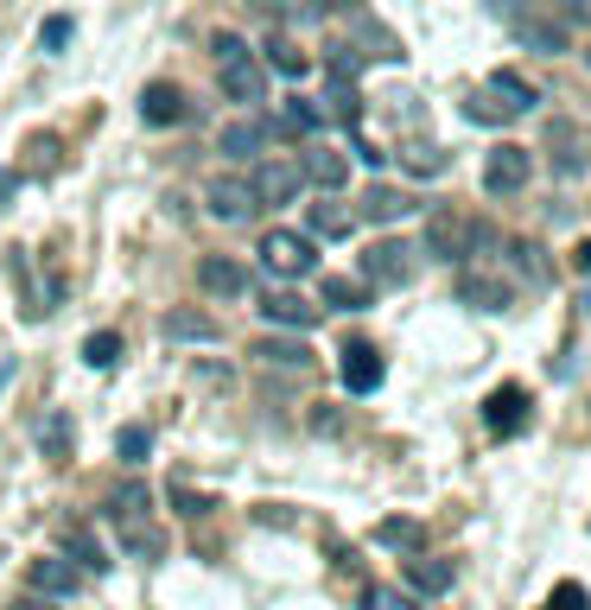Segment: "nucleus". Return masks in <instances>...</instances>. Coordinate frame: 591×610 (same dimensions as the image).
Masks as SVG:
<instances>
[{
  "instance_id": "nucleus-1",
  "label": "nucleus",
  "mask_w": 591,
  "mask_h": 610,
  "mask_svg": "<svg viewBox=\"0 0 591 610\" xmlns=\"http://www.w3.org/2000/svg\"><path fill=\"white\" fill-rule=\"evenodd\" d=\"M217 83H222V96H229V103H242V108H255L261 96H267V71L255 64L249 38L217 33Z\"/></svg>"
},
{
  "instance_id": "nucleus-2",
  "label": "nucleus",
  "mask_w": 591,
  "mask_h": 610,
  "mask_svg": "<svg viewBox=\"0 0 591 610\" xmlns=\"http://www.w3.org/2000/svg\"><path fill=\"white\" fill-rule=\"evenodd\" d=\"M255 254H261V267H267V280H299V274H312V242H305L299 229H267Z\"/></svg>"
},
{
  "instance_id": "nucleus-3",
  "label": "nucleus",
  "mask_w": 591,
  "mask_h": 610,
  "mask_svg": "<svg viewBox=\"0 0 591 610\" xmlns=\"http://www.w3.org/2000/svg\"><path fill=\"white\" fill-rule=\"evenodd\" d=\"M528 179H534V159H528V146H516V141L490 146V159H483V191H490V198H516Z\"/></svg>"
},
{
  "instance_id": "nucleus-4",
  "label": "nucleus",
  "mask_w": 591,
  "mask_h": 610,
  "mask_svg": "<svg viewBox=\"0 0 591 610\" xmlns=\"http://www.w3.org/2000/svg\"><path fill=\"white\" fill-rule=\"evenodd\" d=\"M413 280V249L407 242H395V236H382V242H370V254H363V287H407Z\"/></svg>"
},
{
  "instance_id": "nucleus-5",
  "label": "nucleus",
  "mask_w": 591,
  "mask_h": 610,
  "mask_svg": "<svg viewBox=\"0 0 591 610\" xmlns=\"http://www.w3.org/2000/svg\"><path fill=\"white\" fill-rule=\"evenodd\" d=\"M426 254L433 261H471V216H458V211L426 216Z\"/></svg>"
},
{
  "instance_id": "nucleus-6",
  "label": "nucleus",
  "mask_w": 591,
  "mask_h": 610,
  "mask_svg": "<svg viewBox=\"0 0 591 610\" xmlns=\"http://www.w3.org/2000/svg\"><path fill=\"white\" fill-rule=\"evenodd\" d=\"M299 159H280V153H274V159H261L255 166V179H249V191H255V204H293L299 198Z\"/></svg>"
},
{
  "instance_id": "nucleus-7",
  "label": "nucleus",
  "mask_w": 591,
  "mask_h": 610,
  "mask_svg": "<svg viewBox=\"0 0 591 610\" xmlns=\"http://www.w3.org/2000/svg\"><path fill=\"white\" fill-rule=\"evenodd\" d=\"M483 420H490V432H496V439H516V432L528 427V388H521V382L490 388V400H483Z\"/></svg>"
},
{
  "instance_id": "nucleus-8",
  "label": "nucleus",
  "mask_w": 591,
  "mask_h": 610,
  "mask_svg": "<svg viewBox=\"0 0 591 610\" xmlns=\"http://www.w3.org/2000/svg\"><path fill=\"white\" fill-rule=\"evenodd\" d=\"M337 369H343V388H350V395H375V388H382V375H388L382 350L363 344V337H357V344H343V362H337Z\"/></svg>"
},
{
  "instance_id": "nucleus-9",
  "label": "nucleus",
  "mask_w": 591,
  "mask_h": 610,
  "mask_svg": "<svg viewBox=\"0 0 591 610\" xmlns=\"http://www.w3.org/2000/svg\"><path fill=\"white\" fill-rule=\"evenodd\" d=\"M204 211L217 216V223H249L261 204H255V191H249V179H210L204 184Z\"/></svg>"
},
{
  "instance_id": "nucleus-10",
  "label": "nucleus",
  "mask_w": 591,
  "mask_h": 610,
  "mask_svg": "<svg viewBox=\"0 0 591 610\" xmlns=\"http://www.w3.org/2000/svg\"><path fill=\"white\" fill-rule=\"evenodd\" d=\"M26 585H33V598H71L76 585H83V573H76L71 560L45 553V560H33V566H26Z\"/></svg>"
},
{
  "instance_id": "nucleus-11",
  "label": "nucleus",
  "mask_w": 591,
  "mask_h": 610,
  "mask_svg": "<svg viewBox=\"0 0 591 610\" xmlns=\"http://www.w3.org/2000/svg\"><path fill=\"white\" fill-rule=\"evenodd\" d=\"M197 287L210 292V299H242V292H249V274H242V261H229V254H204V261H197Z\"/></svg>"
},
{
  "instance_id": "nucleus-12",
  "label": "nucleus",
  "mask_w": 591,
  "mask_h": 610,
  "mask_svg": "<svg viewBox=\"0 0 591 610\" xmlns=\"http://www.w3.org/2000/svg\"><path fill=\"white\" fill-rule=\"evenodd\" d=\"M299 179L318 184V191H343V184H350V159H343L337 146H312V153L299 159Z\"/></svg>"
},
{
  "instance_id": "nucleus-13",
  "label": "nucleus",
  "mask_w": 591,
  "mask_h": 610,
  "mask_svg": "<svg viewBox=\"0 0 591 610\" xmlns=\"http://www.w3.org/2000/svg\"><path fill=\"white\" fill-rule=\"evenodd\" d=\"M458 299L465 306H478V312H509V280H496V274H478V267H465L458 274Z\"/></svg>"
},
{
  "instance_id": "nucleus-14",
  "label": "nucleus",
  "mask_w": 591,
  "mask_h": 610,
  "mask_svg": "<svg viewBox=\"0 0 591 610\" xmlns=\"http://www.w3.org/2000/svg\"><path fill=\"white\" fill-rule=\"evenodd\" d=\"M261 319L280 324V331H312V324H318V306H312V299H299V292H274V287H267Z\"/></svg>"
},
{
  "instance_id": "nucleus-15",
  "label": "nucleus",
  "mask_w": 591,
  "mask_h": 610,
  "mask_svg": "<svg viewBox=\"0 0 591 610\" xmlns=\"http://www.w3.org/2000/svg\"><path fill=\"white\" fill-rule=\"evenodd\" d=\"M159 337H166V344H217L222 324L210 319V312H166V319H159Z\"/></svg>"
},
{
  "instance_id": "nucleus-16",
  "label": "nucleus",
  "mask_w": 591,
  "mask_h": 610,
  "mask_svg": "<svg viewBox=\"0 0 591 610\" xmlns=\"http://www.w3.org/2000/svg\"><path fill=\"white\" fill-rule=\"evenodd\" d=\"M141 121H147V128H179V121H185V96H179L172 83H147V89H141Z\"/></svg>"
},
{
  "instance_id": "nucleus-17",
  "label": "nucleus",
  "mask_w": 591,
  "mask_h": 610,
  "mask_svg": "<svg viewBox=\"0 0 591 610\" xmlns=\"http://www.w3.org/2000/svg\"><path fill=\"white\" fill-rule=\"evenodd\" d=\"M483 96H490V103L503 108V115H528V108L541 103V89H534L528 76H516V71H496V76H490V89H483Z\"/></svg>"
},
{
  "instance_id": "nucleus-18",
  "label": "nucleus",
  "mask_w": 591,
  "mask_h": 610,
  "mask_svg": "<svg viewBox=\"0 0 591 610\" xmlns=\"http://www.w3.org/2000/svg\"><path fill=\"white\" fill-rule=\"evenodd\" d=\"M147 515H153V490H147V483H128V490H114V497H109V522H114V528H147Z\"/></svg>"
},
{
  "instance_id": "nucleus-19",
  "label": "nucleus",
  "mask_w": 591,
  "mask_h": 610,
  "mask_svg": "<svg viewBox=\"0 0 591 610\" xmlns=\"http://www.w3.org/2000/svg\"><path fill=\"white\" fill-rule=\"evenodd\" d=\"M217 146H222V159H261V146H267V121H229Z\"/></svg>"
},
{
  "instance_id": "nucleus-20",
  "label": "nucleus",
  "mask_w": 591,
  "mask_h": 610,
  "mask_svg": "<svg viewBox=\"0 0 591 610\" xmlns=\"http://www.w3.org/2000/svg\"><path fill=\"white\" fill-rule=\"evenodd\" d=\"M407 585H413V591H426V598H439V591H451V560H433V553H413V560H407Z\"/></svg>"
},
{
  "instance_id": "nucleus-21",
  "label": "nucleus",
  "mask_w": 591,
  "mask_h": 610,
  "mask_svg": "<svg viewBox=\"0 0 591 610\" xmlns=\"http://www.w3.org/2000/svg\"><path fill=\"white\" fill-rule=\"evenodd\" d=\"M509 26H516V38L528 45V51H566V33H559L554 20H528V13H509Z\"/></svg>"
},
{
  "instance_id": "nucleus-22",
  "label": "nucleus",
  "mask_w": 591,
  "mask_h": 610,
  "mask_svg": "<svg viewBox=\"0 0 591 610\" xmlns=\"http://www.w3.org/2000/svg\"><path fill=\"white\" fill-rule=\"evenodd\" d=\"M407 211H413V198L395 191V184H370V191H363V216H370V223H401Z\"/></svg>"
},
{
  "instance_id": "nucleus-23",
  "label": "nucleus",
  "mask_w": 591,
  "mask_h": 610,
  "mask_svg": "<svg viewBox=\"0 0 591 610\" xmlns=\"http://www.w3.org/2000/svg\"><path fill=\"white\" fill-rule=\"evenodd\" d=\"M255 357L267 362V369H312V350H305L299 337H261Z\"/></svg>"
},
{
  "instance_id": "nucleus-24",
  "label": "nucleus",
  "mask_w": 591,
  "mask_h": 610,
  "mask_svg": "<svg viewBox=\"0 0 591 610\" xmlns=\"http://www.w3.org/2000/svg\"><path fill=\"white\" fill-rule=\"evenodd\" d=\"M312 236L343 242V236H350V211H343V204H312V211H305V242H312Z\"/></svg>"
},
{
  "instance_id": "nucleus-25",
  "label": "nucleus",
  "mask_w": 591,
  "mask_h": 610,
  "mask_svg": "<svg viewBox=\"0 0 591 610\" xmlns=\"http://www.w3.org/2000/svg\"><path fill=\"white\" fill-rule=\"evenodd\" d=\"M325 306H331V312H370L375 292L363 287V280H343V274H331V280H325Z\"/></svg>"
},
{
  "instance_id": "nucleus-26",
  "label": "nucleus",
  "mask_w": 591,
  "mask_h": 610,
  "mask_svg": "<svg viewBox=\"0 0 591 610\" xmlns=\"http://www.w3.org/2000/svg\"><path fill=\"white\" fill-rule=\"evenodd\" d=\"M64 540H71V566L76 573H102V566H109V553H102V540L89 535V528H83V522H71V528H64Z\"/></svg>"
},
{
  "instance_id": "nucleus-27",
  "label": "nucleus",
  "mask_w": 591,
  "mask_h": 610,
  "mask_svg": "<svg viewBox=\"0 0 591 610\" xmlns=\"http://www.w3.org/2000/svg\"><path fill=\"white\" fill-rule=\"evenodd\" d=\"M325 76L343 83V89H357V76H363V51H357V45H331V51H325Z\"/></svg>"
},
{
  "instance_id": "nucleus-28",
  "label": "nucleus",
  "mask_w": 591,
  "mask_h": 610,
  "mask_svg": "<svg viewBox=\"0 0 591 610\" xmlns=\"http://www.w3.org/2000/svg\"><path fill=\"white\" fill-rule=\"evenodd\" d=\"M147 452H153V427L134 420V427L114 432V458H121V465H147Z\"/></svg>"
},
{
  "instance_id": "nucleus-29",
  "label": "nucleus",
  "mask_w": 591,
  "mask_h": 610,
  "mask_svg": "<svg viewBox=\"0 0 591 610\" xmlns=\"http://www.w3.org/2000/svg\"><path fill=\"white\" fill-rule=\"evenodd\" d=\"M280 121H287L293 134H318V128H325V108H318V103H305V96H287Z\"/></svg>"
},
{
  "instance_id": "nucleus-30",
  "label": "nucleus",
  "mask_w": 591,
  "mask_h": 610,
  "mask_svg": "<svg viewBox=\"0 0 591 610\" xmlns=\"http://www.w3.org/2000/svg\"><path fill=\"white\" fill-rule=\"evenodd\" d=\"M38 445H45V458H71V414H51L38 427Z\"/></svg>"
},
{
  "instance_id": "nucleus-31",
  "label": "nucleus",
  "mask_w": 591,
  "mask_h": 610,
  "mask_svg": "<svg viewBox=\"0 0 591 610\" xmlns=\"http://www.w3.org/2000/svg\"><path fill=\"white\" fill-rule=\"evenodd\" d=\"M407 172H413V179H439V172H445V153L433 141H413V146H407Z\"/></svg>"
},
{
  "instance_id": "nucleus-32",
  "label": "nucleus",
  "mask_w": 591,
  "mask_h": 610,
  "mask_svg": "<svg viewBox=\"0 0 591 610\" xmlns=\"http://www.w3.org/2000/svg\"><path fill=\"white\" fill-rule=\"evenodd\" d=\"M267 64H274L280 76H305V71H312V58H305L299 45H287V38H274V45H267Z\"/></svg>"
},
{
  "instance_id": "nucleus-33",
  "label": "nucleus",
  "mask_w": 591,
  "mask_h": 610,
  "mask_svg": "<svg viewBox=\"0 0 591 610\" xmlns=\"http://www.w3.org/2000/svg\"><path fill=\"white\" fill-rule=\"evenodd\" d=\"M114 357H121V337H114V331H89V337H83V362H89V369H109Z\"/></svg>"
},
{
  "instance_id": "nucleus-34",
  "label": "nucleus",
  "mask_w": 591,
  "mask_h": 610,
  "mask_svg": "<svg viewBox=\"0 0 591 610\" xmlns=\"http://www.w3.org/2000/svg\"><path fill=\"white\" fill-rule=\"evenodd\" d=\"M71 13H51V20H45V26H38V51H51V58H58V51H64V45H71Z\"/></svg>"
},
{
  "instance_id": "nucleus-35",
  "label": "nucleus",
  "mask_w": 591,
  "mask_h": 610,
  "mask_svg": "<svg viewBox=\"0 0 591 610\" xmlns=\"http://www.w3.org/2000/svg\"><path fill=\"white\" fill-rule=\"evenodd\" d=\"M357 33H363V38L375 45V58H388V64H401V58H407V51H401V45H395L388 33H382V26H375L370 13H357Z\"/></svg>"
},
{
  "instance_id": "nucleus-36",
  "label": "nucleus",
  "mask_w": 591,
  "mask_h": 610,
  "mask_svg": "<svg viewBox=\"0 0 591 610\" xmlns=\"http://www.w3.org/2000/svg\"><path fill=\"white\" fill-rule=\"evenodd\" d=\"M363 610H420L407 591H395V585H370L363 591Z\"/></svg>"
},
{
  "instance_id": "nucleus-37",
  "label": "nucleus",
  "mask_w": 591,
  "mask_h": 610,
  "mask_svg": "<svg viewBox=\"0 0 591 610\" xmlns=\"http://www.w3.org/2000/svg\"><path fill=\"white\" fill-rule=\"evenodd\" d=\"M375 540H382V547H420V522H401V515H395V522L375 528Z\"/></svg>"
},
{
  "instance_id": "nucleus-38",
  "label": "nucleus",
  "mask_w": 591,
  "mask_h": 610,
  "mask_svg": "<svg viewBox=\"0 0 591 610\" xmlns=\"http://www.w3.org/2000/svg\"><path fill=\"white\" fill-rule=\"evenodd\" d=\"M166 503L179 509V515H210V509H217L204 490H185V483H172V497H166Z\"/></svg>"
},
{
  "instance_id": "nucleus-39",
  "label": "nucleus",
  "mask_w": 591,
  "mask_h": 610,
  "mask_svg": "<svg viewBox=\"0 0 591 610\" xmlns=\"http://www.w3.org/2000/svg\"><path fill=\"white\" fill-rule=\"evenodd\" d=\"M591 598H586V585L579 578H566V585H554V598H547V610H586Z\"/></svg>"
},
{
  "instance_id": "nucleus-40",
  "label": "nucleus",
  "mask_w": 591,
  "mask_h": 610,
  "mask_svg": "<svg viewBox=\"0 0 591 610\" xmlns=\"http://www.w3.org/2000/svg\"><path fill=\"white\" fill-rule=\"evenodd\" d=\"M516 267L528 274V280H541V274H547V261H541V249H534V242H516Z\"/></svg>"
},
{
  "instance_id": "nucleus-41",
  "label": "nucleus",
  "mask_w": 591,
  "mask_h": 610,
  "mask_svg": "<svg viewBox=\"0 0 591 610\" xmlns=\"http://www.w3.org/2000/svg\"><path fill=\"white\" fill-rule=\"evenodd\" d=\"M255 522H267V528H293V515H287V509H255Z\"/></svg>"
},
{
  "instance_id": "nucleus-42",
  "label": "nucleus",
  "mask_w": 591,
  "mask_h": 610,
  "mask_svg": "<svg viewBox=\"0 0 591 610\" xmlns=\"http://www.w3.org/2000/svg\"><path fill=\"white\" fill-rule=\"evenodd\" d=\"M572 267H579V274H591V242H579V249H572Z\"/></svg>"
},
{
  "instance_id": "nucleus-43",
  "label": "nucleus",
  "mask_w": 591,
  "mask_h": 610,
  "mask_svg": "<svg viewBox=\"0 0 591 610\" xmlns=\"http://www.w3.org/2000/svg\"><path fill=\"white\" fill-rule=\"evenodd\" d=\"M13 610H51V605H45V598H20Z\"/></svg>"
},
{
  "instance_id": "nucleus-44",
  "label": "nucleus",
  "mask_w": 591,
  "mask_h": 610,
  "mask_svg": "<svg viewBox=\"0 0 591 610\" xmlns=\"http://www.w3.org/2000/svg\"><path fill=\"white\" fill-rule=\"evenodd\" d=\"M13 184H20L13 172H0V198H13Z\"/></svg>"
}]
</instances>
